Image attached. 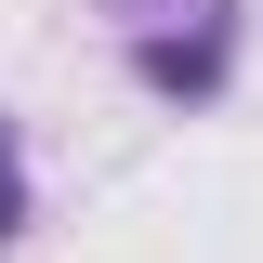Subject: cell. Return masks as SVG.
<instances>
[{
  "label": "cell",
  "mask_w": 263,
  "mask_h": 263,
  "mask_svg": "<svg viewBox=\"0 0 263 263\" xmlns=\"http://www.w3.org/2000/svg\"><path fill=\"white\" fill-rule=\"evenodd\" d=\"M119 13V66L158 105H224L237 53H250V0H105Z\"/></svg>",
  "instance_id": "obj_1"
},
{
  "label": "cell",
  "mask_w": 263,
  "mask_h": 263,
  "mask_svg": "<svg viewBox=\"0 0 263 263\" xmlns=\"http://www.w3.org/2000/svg\"><path fill=\"white\" fill-rule=\"evenodd\" d=\"M27 211H40V197H27V132L0 119V250H13V237H27Z\"/></svg>",
  "instance_id": "obj_2"
}]
</instances>
